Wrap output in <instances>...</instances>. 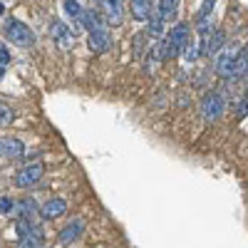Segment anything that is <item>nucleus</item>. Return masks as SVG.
<instances>
[{
    "label": "nucleus",
    "mask_w": 248,
    "mask_h": 248,
    "mask_svg": "<svg viewBox=\"0 0 248 248\" xmlns=\"http://www.w3.org/2000/svg\"><path fill=\"white\" fill-rule=\"evenodd\" d=\"M79 25L87 28V32H90V47H92L94 52H107V50H109V30L99 23V15H97V13L82 10Z\"/></svg>",
    "instance_id": "f257e3e1"
},
{
    "label": "nucleus",
    "mask_w": 248,
    "mask_h": 248,
    "mask_svg": "<svg viewBox=\"0 0 248 248\" xmlns=\"http://www.w3.org/2000/svg\"><path fill=\"white\" fill-rule=\"evenodd\" d=\"M189 43V23H176L167 37L161 40V60H171V57H179Z\"/></svg>",
    "instance_id": "f03ea898"
},
{
    "label": "nucleus",
    "mask_w": 248,
    "mask_h": 248,
    "mask_svg": "<svg viewBox=\"0 0 248 248\" xmlns=\"http://www.w3.org/2000/svg\"><path fill=\"white\" fill-rule=\"evenodd\" d=\"M5 37H8V43H13L15 47H32V45H35L32 30H30L25 23L13 20V17L5 23Z\"/></svg>",
    "instance_id": "7ed1b4c3"
},
{
    "label": "nucleus",
    "mask_w": 248,
    "mask_h": 248,
    "mask_svg": "<svg viewBox=\"0 0 248 248\" xmlns=\"http://www.w3.org/2000/svg\"><path fill=\"white\" fill-rule=\"evenodd\" d=\"M238 45H223L218 52H216V60H214V65H216V72L218 77L223 79H233V70H236V55H238Z\"/></svg>",
    "instance_id": "20e7f679"
},
{
    "label": "nucleus",
    "mask_w": 248,
    "mask_h": 248,
    "mask_svg": "<svg viewBox=\"0 0 248 248\" xmlns=\"http://www.w3.org/2000/svg\"><path fill=\"white\" fill-rule=\"evenodd\" d=\"M223 109H226V102H223V94L218 90H209V92L201 97V114H203L206 122L221 119Z\"/></svg>",
    "instance_id": "39448f33"
},
{
    "label": "nucleus",
    "mask_w": 248,
    "mask_h": 248,
    "mask_svg": "<svg viewBox=\"0 0 248 248\" xmlns=\"http://www.w3.org/2000/svg\"><path fill=\"white\" fill-rule=\"evenodd\" d=\"M43 174H45V167L40 161H32V164L20 169L13 181H15V186H20V189H28V186H35L40 179H43Z\"/></svg>",
    "instance_id": "423d86ee"
},
{
    "label": "nucleus",
    "mask_w": 248,
    "mask_h": 248,
    "mask_svg": "<svg viewBox=\"0 0 248 248\" xmlns=\"http://www.w3.org/2000/svg\"><path fill=\"white\" fill-rule=\"evenodd\" d=\"M50 35H52V40L60 45V47H72L75 45V35H72V30L62 23V20H55V23L50 25Z\"/></svg>",
    "instance_id": "0eeeda50"
},
{
    "label": "nucleus",
    "mask_w": 248,
    "mask_h": 248,
    "mask_svg": "<svg viewBox=\"0 0 248 248\" xmlns=\"http://www.w3.org/2000/svg\"><path fill=\"white\" fill-rule=\"evenodd\" d=\"M99 5L109 25H119L124 20V0H99Z\"/></svg>",
    "instance_id": "6e6552de"
},
{
    "label": "nucleus",
    "mask_w": 248,
    "mask_h": 248,
    "mask_svg": "<svg viewBox=\"0 0 248 248\" xmlns=\"http://www.w3.org/2000/svg\"><path fill=\"white\" fill-rule=\"evenodd\" d=\"M25 154L23 141L15 139V137H0V156L5 159H20Z\"/></svg>",
    "instance_id": "1a4fd4ad"
},
{
    "label": "nucleus",
    "mask_w": 248,
    "mask_h": 248,
    "mask_svg": "<svg viewBox=\"0 0 248 248\" xmlns=\"http://www.w3.org/2000/svg\"><path fill=\"white\" fill-rule=\"evenodd\" d=\"M223 45H226V32H223V30H214V32H209V35L203 37L201 52H203V55H209V57H214Z\"/></svg>",
    "instance_id": "9d476101"
},
{
    "label": "nucleus",
    "mask_w": 248,
    "mask_h": 248,
    "mask_svg": "<svg viewBox=\"0 0 248 248\" xmlns=\"http://www.w3.org/2000/svg\"><path fill=\"white\" fill-rule=\"evenodd\" d=\"M40 211V206L35 203V199L25 196V199H20V201H13V214L17 218H35V214Z\"/></svg>",
    "instance_id": "9b49d317"
},
{
    "label": "nucleus",
    "mask_w": 248,
    "mask_h": 248,
    "mask_svg": "<svg viewBox=\"0 0 248 248\" xmlns=\"http://www.w3.org/2000/svg\"><path fill=\"white\" fill-rule=\"evenodd\" d=\"M82 231H85V221H82V218H72L67 226H65V229H62L60 231V243H72V241H77L79 236H82Z\"/></svg>",
    "instance_id": "f8f14e48"
},
{
    "label": "nucleus",
    "mask_w": 248,
    "mask_h": 248,
    "mask_svg": "<svg viewBox=\"0 0 248 248\" xmlns=\"http://www.w3.org/2000/svg\"><path fill=\"white\" fill-rule=\"evenodd\" d=\"M67 214V201L65 199H50L47 203H43V209H40V216L43 218H60Z\"/></svg>",
    "instance_id": "ddd939ff"
},
{
    "label": "nucleus",
    "mask_w": 248,
    "mask_h": 248,
    "mask_svg": "<svg viewBox=\"0 0 248 248\" xmlns=\"http://www.w3.org/2000/svg\"><path fill=\"white\" fill-rule=\"evenodd\" d=\"M152 0H129V10H132V17L139 20V23H147V17L152 15Z\"/></svg>",
    "instance_id": "4468645a"
},
{
    "label": "nucleus",
    "mask_w": 248,
    "mask_h": 248,
    "mask_svg": "<svg viewBox=\"0 0 248 248\" xmlns=\"http://www.w3.org/2000/svg\"><path fill=\"white\" fill-rule=\"evenodd\" d=\"M147 35L149 37H154V40H159L161 37V32H164V20H161V15H159V10H152V15L147 17Z\"/></svg>",
    "instance_id": "2eb2a0df"
},
{
    "label": "nucleus",
    "mask_w": 248,
    "mask_h": 248,
    "mask_svg": "<svg viewBox=\"0 0 248 248\" xmlns=\"http://www.w3.org/2000/svg\"><path fill=\"white\" fill-rule=\"evenodd\" d=\"M243 75H248V43L238 50V55H236V70H233V79H238V77H243Z\"/></svg>",
    "instance_id": "dca6fc26"
},
{
    "label": "nucleus",
    "mask_w": 248,
    "mask_h": 248,
    "mask_svg": "<svg viewBox=\"0 0 248 248\" xmlns=\"http://www.w3.org/2000/svg\"><path fill=\"white\" fill-rule=\"evenodd\" d=\"M156 10H159L164 23H167V20H174V15L179 10V0H159V8Z\"/></svg>",
    "instance_id": "f3484780"
},
{
    "label": "nucleus",
    "mask_w": 248,
    "mask_h": 248,
    "mask_svg": "<svg viewBox=\"0 0 248 248\" xmlns=\"http://www.w3.org/2000/svg\"><path fill=\"white\" fill-rule=\"evenodd\" d=\"M35 231H40V226H35V218H17V223H15L17 238H25V236L35 233Z\"/></svg>",
    "instance_id": "a211bd4d"
},
{
    "label": "nucleus",
    "mask_w": 248,
    "mask_h": 248,
    "mask_svg": "<svg viewBox=\"0 0 248 248\" xmlns=\"http://www.w3.org/2000/svg\"><path fill=\"white\" fill-rule=\"evenodd\" d=\"M159 62H161V43H159V40H154V45L147 50V72H152Z\"/></svg>",
    "instance_id": "6ab92c4d"
},
{
    "label": "nucleus",
    "mask_w": 248,
    "mask_h": 248,
    "mask_svg": "<svg viewBox=\"0 0 248 248\" xmlns=\"http://www.w3.org/2000/svg\"><path fill=\"white\" fill-rule=\"evenodd\" d=\"M214 13H209V15H199V20H196V30L201 32V37H206L209 32H214Z\"/></svg>",
    "instance_id": "aec40b11"
},
{
    "label": "nucleus",
    "mask_w": 248,
    "mask_h": 248,
    "mask_svg": "<svg viewBox=\"0 0 248 248\" xmlns=\"http://www.w3.org/2000/svg\"><path fill=\"white\" fill-rule=\"evenodd\" d=\"M17 248H43V231H35L17 241Z\"/></svg>",
    "instance_id": "412c9836"
},
{
    "label": "nucleus",
    "mask_w": 248,
    "mask_h": 248,
    "mask_svg": "<svg viewBox=\"0 0 248 248\" xmlns=\"http://www.w3.org/2000/svg\"><path fill=\"white\" fill-rule=\"evenodd\" d=\"M15 122V109L8 107L5 102H0V127H10Z\"/></svg>",
    "instance_id": "4be33fe9"
},
{
    "label": "nucleus",
    "mask_w": 248,
    "mask_h": 248,
    "mask_svg": "<svg viewBox=\"0 0 248 248\" xmlns=\"http://www.w3.org/2000/svg\"><path fill=\"white\" fill-rule=\"evenodd\" d=\"M82 10H85V8L79 5V0H65V13L75 20L77 25H79V15H82Z\"/></svg>",
    "instance_id": "5701e85b"
},
{
    "label": "nucleus",
    "mask_w": 248,
    "mask_h": 248,
    "mask_svg": "<svg viewBox=\"0 0 248 248\" xmlns=\"http://www.w3.org/2000/svg\"><path fill=\"white\" fill-rule=\"evenodd\" d=\"M199 55H201V45H196V43H186V47H184V57H186V62L199 60Z\"/></svg>",
    "instance_id": "b1692460"
},
{
    "label": "nucleus",
    "mask_w": 248,
    "mask_h": 248,
    "mask_svg": "<svg viewBox=\"0 0 248 248\" xmlns=\"http://www.w3.org/2000/svg\"><path fill=\"white\" fill-rule=\"evenodd\" d=\"M8 62H10V50L5 43H0V67H5Z\"/></svg>",
    "instance_id": "393cba45"
},
{
    "label": "nucleus",
    "mask_w": 248,
    "mask_h": 248,
    "mask_svg": "<svg viewBox=\"0 0 248 248\" xmlns=\"http://www.w3.org/2000/svg\"><path fill=\"white\" fill-rule=\"evenodd\" d=\"M216 3H218V0H203V3H201V10H199V15H209V13H214Z\"/></svg>",
    "instance_id": "a878e982"
},
{
    "label": "nucleus",
    "mask_w": 248,
    "mask_h": 248,
    "mask_svg": "<svg viewBox=\"0 0 248 248\" xmlns=\"http://www.w3.org/2000/svg\"><path fill=\"white\" fill-rule=\"evenodd\" d=\"M0 214H13V201L8 196H0Z\"/></svg>",
    "instance_id": "bb28decb"
},
{
    "label": "nucleus",
    "mask_w": 248,
    "mask_h": 248,
    "mask_svg": "<svg viewBox=\"0 0 248 248\" xmlns=\"http://www.w3.org/2000/svg\"><path fill=\"white\" fill-rule=\"evenodd\" d=\"M144 37H147V32H137V43H134V55H141V52H144Z\"/></svg>",
    "instance_id": "cd10ccee"
},
{
    "label": "nucleus",
    "mask_w": 248,
    "mask_h": 248,
    "mask_svg": "<svg viewBox=\"0 0 248 248\" xmlns=\"http://www.w3.org/2000/svg\"><path fill=\"white\" fill-rule=\"evenodd\" d=\"M3 75H5V70H3V67H0V79H3Z\"/></svg>",
    "instance_id": "c85d7f7f"
},
{
    "label": "nucleus",
    "mask_w": 248,
    "mask_h": 248,
    "mask_svg": "<svg viewBox=\"0 0 248 248\" xmlns=\"http://www.w3.org/2000/svg\"><path fill=\"white\" fill-rule=\"evenodd\" d=\"M3 10H5V5H3V3H0V13H3Z\"/></svg>",
    "instance_id": "c756f323"
}]
</instances>
